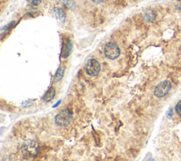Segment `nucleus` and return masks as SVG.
<instances>
[{
    "instance_id": "f257e3e1",
    "label": "nucleus",
    "mask_w": 181,
    "mask_h": 161,
    "mask_svg": "<svg viewBox=\"0 0 181 161\" xmlns=\"http://www.w3.org/2000/svg\"><path fill=\"white\" fill-rule=\"evenodd\" d=\"M38 143L33 140H28L21 147V153L26 158H34L38 153Z\"/></svg>"
},
{
    "instance_id": "f03ea898",
    "label": "nucleus",
    "mask_w": 181,
    "mask_h": 161,
    "mask_svg": "<svg viewBox=\"0 0 181 161\" xmlns=\"http://www.w3.org/2000/svg\"><path fill=\"white\" fill-rule=\"evenodd\" d=\"M72 119V113L68 109L64 110L55 116V123L58 126H64L68 125Z\"/></svg>"
},
{
    "instance_id": "7ed1b4c3",
    "label": "nucleus",
    "mask_w": 181,
    "mask_h": 161,
    "mask_svg": "<svg viewBox=\"0 0 181 161\" xmlns=\"http://www.w3.org/2000/svg\"><path fill=\"white\" fill-rule=\"evenodd\" d=\"M104 53L108 59L115 60L120 56V50L117 44L114 43H108L105 46Z\"/></svg>"
},
{
    "instance_id": "20e7f679",
    "label": "nucleus",
    "mask_w": 181,
    "mask_h": 161,
    "mask_svg": "<svg viewBox=\"0 0 181 161\" xmlns=\"http://www.w3.org/2000/svg\"><path fill=\"white\" fill-rule=\"evenodd\" d=\"M171 89V83L168 80H164L156 87L154 95L158 98L163 97L168 93Z\"/></svg>"
},
{
    "instance_id": "39448f33",
    "label": "nucleus",
    "mask_w": 181,
    "mask_h": 161,
    "mask_svg": "<svg viewBox=\"0 0 181 161\" xmlns=\"http://www.w3.org/2000/svg\"><path fill=\"white\" fill-rule=\"evenodd\" d=\"M101 70V65L96 59H90L86 66V72L90 76H96Z\"/></svg>"
},
{
    "instance_id": "423d86ee",
    "label": "nucleus",
    "mask_w": 181,
    "mask_h": 161,
    "mask_svg": "<svg viewBox=\"0 0 181 161\" xmlns=\"http://www.w3.org/2000/svg\"><path fill=\"white\" fill-rule=\"evenodd\" d=\"M53 14L56 19L60 21V22L63 23L65 21L66 14L65 12H64L63 9H62L59 7H56L53 10Z\"/></svg>"
},
{
    "instance_id": "0eeeda50",
    "label": "nucleus",
    "mask_w": 181,
    "mask_h": 161,
    "mask_svg": "<svg viewBox=\"0 0 181 161\" xmlns=\"http://www.w3.org/2000/svg\"><path fill=\"white\" fill-rule=\"evenodd\" d=\"M55 96V89L53 87H50L45 94L43 97V100L44 102H49L51 100L53 99V98Z\"/></svg>"
},
{
    "instance_id": "6e6552de",
    "label": "nucleus",
    "mask_w": 181,
    "mask_h": 161,
    "mask_svg": "<svg viewBox=\"0 0 181 161\" xmlns=\"http://www.w3.org/2000/svg\"><path fill=\"white\" fill-rule=\"evenodd\" d=\"M72 43L71 40H67V44L64 48V51L63 53V58H67V57L70 55V53H72Z\"/></svg>"
},
{
    "instance_id": "1a4fd4ad",
    "label": "nucleus",
    "mask_w": 181,
    "mask_h": 161,
    "mask_svg": "<svg viewBox=\"0 0 181 161\" xmlns=\"http://www.w3.org/2000/svg\"><path fill=\"white\" fill-rule=\"evenodd\" d=\"M64 68L63 67H60L57 71L56 74L55 75V78H54V82L55 83H58V82L62 80V78H63L64 75Z\"/></svg>"
},
{
    "instance_id": "9d476101",
    "label": "nucleus",
    "mask_w": 181,
    "mask_h": 161,
    "mask_svg": "<svg viewBox=\"0 0 181 161\" xmlns=\"http://www.w3.org/2000/svg\"><path fill=\"white\" fill-rule=\"evenodd\" d=\"M59 2L70 9H74L75 6H76L74 0H59Z\"/></svg>"
},
{
    "instance_id": "9b49d317",
    "label": "nucleus",
    "mask_w": 181,
    "mask_h": 161,
    "mask_svg": "<svg viewBox=\"0 0 181 161\" xmlns=\"http://www.w3.org/2000/svg\"><path fill=\"white\" fill-rule=\"evenodd\" d=\"M156 18V14L153 11H148L145 13V19L147 22H152Z\"/></svg>"
},
{
    "instance_id": "f8f14e48",
    "label": "nucleus",
    "mask_w": 181,
    "mask_h": 161,
    "mask_svg": "<svg viewBox=\"0 0 181 161\" xmlns=\"http://www.w3.org/2000/svg\"><path fill=\"white\" fill-rule=\"evenodd\" d=\"M175 111H176L177 114L179 116H181V100L177 103L176 106H175Z\"/></svg>"
},
{
    "instance_id": "ddd939ff",
    "label": "nucleus",
    "mask_w": 181,
    "mask_h": 161,
    "mask_svg": "<svg viewBox=\"0 0 181 161\" xmlns=\"http://www.w3.org/2000/svg\"><path fill=\"white\" fill-rule=\"evenodd\" d=\"M41 1L42 0H32L31 3L33 5H35V6H38V5L41 3Z\"/></svg>"
},
{
    "instance_id": "4468645a",
    "label": "nucleus",
    "mask_w": 181,
    "mask_h": 161,
    "mask_svg": "<svg viewBox=\"0 0 181 161\" xmlns=\"http://www.w3.org/2000/svg\"><path fill=\"white\" fill-rule=\"evenodd\" d=\"M166 116H167V117H168V118H171V117L173 116V110L171 108H170L168 111H167Z\"/></svg>"
},
{
    "instance_id": "2eb2a0df",
    "label": "nucleus",
    "mask_w": 181,
    "mask_h": 161,
    "mask_svg": "<svg viewBox=\"0 0 181 161\" xmlns=\"http://www.w3.org/2000/svg\"><path fill=\"white\" fill-rule=\"evenodd\" d=\"M176 8L178 9L181 11V0H178L177 4H176Z\"/></svg>"
},
{
    "instance_id": "dca6fc26",
    "label": "nucleus",
    "mask_w": 181,
    "mask_h": 161,
    "mask_svg": "<svg viewBox=\"0 0 181 161\" xmlns=\"http://www.w3.org/2000/svg\"><path fill=\"white\" fill-rule=\"evenodd\" d=\"M92 1L96 4H100V3H101V2L103 1V0H92Z\"/></svg>"
},
{
    "instance_id": "f3484780",
    "label": "nucleus",
    "mask_w": 181,
    "mask_h": 161,
    "mask_svg": "<svg viewBox=\"0 0 181 161\" xmlns=\"http://www.w3.org/2000/svg\"><path fill=\"white\" fill-rule=\"evenodd\" d=\"M59 104H60V101H59V102H58V104H56V105H54L53 107H56V106H58V105H59Z\"/></svg>"
},
{
    "instance_id": "a211bd4d",
    "label": "nucleus",
    "mask_w": 181,
    "mask_h": 161,
    "mask_svg": "<svg viewBox=\"0 0 181 161\" xmlns=\"http://www.w3.org/2000/svg\"><path fill=\"white\" fill-rule=\"evenodd\" d=\"M27 1H28V2H32V0H27Z\"/></svg>"
}]
</instances>
